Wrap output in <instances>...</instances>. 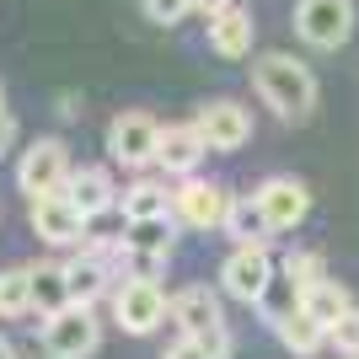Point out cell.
I'll return each mask as SVG.
<instances>
[{
  "mask_svg": "<svg viewBox=\"0 0 359 359\" xmlns=\"http://www.w3.org/2000/svg\"><path fill=\"white\" fill-rule=\"evenodd\" d=\"M252 86L279 118H311V107H316V75L285 48L252 60Z\"/></svg>",
  "mask_w": 359,
  "mask_h": 359,
  "instance_id": "obj_1",
  "label": "cell"
},
{
  "mask_svg": "<svg viewBox=\"0 0 359 359\" xmlns=\"http://www.w3.org/2000/svg\"><path fill=\"white\" fill-rule=\"evenodd\" d=\"M97 344H102V322L81 300L43 316V354L48 359H86V354H97Z\"/></svg>",
  "mask_w": 359,
  "mask_h": 359,
  "instance_id": "obj_2",
  "label": "cell"
},
{
  "mask_svg": "<svg viewBox=\"0 0 359 359\" xmlns=\"http://www.w3.org/2000/svg\"><path fill=\"white\" fill-rule=\"evenodd\" d=\"M70 145L65 140H38V145L22 150V161H16V188L27 198H43V194H65V182H70Z\"/></svg>",
  "mask_w": 359,
  "mask_h": 359,
  "instance_id": "obj_3",
  "label": "cell"
},
{
  "mask_svg": "<svg viewBox=\"0 0 359 359\" xmlns=\"http://www.w3.org/2000/svg\"><path fill=\"white\" fill-rule=\"evenodd\" d=\"M113 316H118L123 332L145 338V332H156L166 316H172V300L161 295V285H150V279H123V285L113 290Z\"/></svg>",
  "mask_w": 359,
  "mask_h": 359,
  "instance_id": "obj_4",
  "label": "cell"
},
{
  "mask_svg": "<svg viewBox=\"0 0 359 359\" xmlns=\"http://www.w3.org/2000/svg\"><path fill=\"white\" fill-rule=\"evenodd\" d=\"M295 32L311 48H338L354 32V0H300L295 6Z\"/></svg>",
  "mask_w": 359,
  "mask_h": 359,
  "instance_id": "obj_5",
  "label": "cell"
},
{
  "mask_svg": "<svg viewBox=\"0 0 359 359\" xmlns=\"http://www.w3.org/2000/svg\"><path fill=\"white\" fill-rule=\"evenodd\" d=\"M220 285L231 300H247V306H263L273 285V257L269 247H236V252L220 263Z\"/></svg>",
  "mask_w": 359,
  "mask_h": 359,
  "instance_id": "obj_6",
  "label": "cell"
},
{
  "mask_svg": "<svg viewBox=\"0 0 359 359\" xmlns=\"http://www.w3.org/2000/svg\"><path fill=\"white\" fill-rule=\"evenodd\" d=\"M225 210H231V194L220 182H204V177H182L172 188V215H177L188 231H215L225 225Z\"/></svg>",
  "mask_w": 359,
  "mask_h": 359,
  "instance_id": "obj_7",
  "label": "cell"
},
{
  "mask_svg": "<svg viewBox=\"0 0 359 359\" xmlns=\"http://www.w3.org/2000/svg\"><path fill=\"white\" fill-rule=\"evenodd\" d=\"M156 145H161V123L150 113H118L107 123V156L118 166H150Z\"/></svg>",
  "mask_w": 359,
  "mask_h": 359,
  "instance_id": "obj_8",
  "label": "cell"
},
{
  "mask_svg": "<svg viewBox=\"0 0 359 359\" xmlns=\"http://www.w3.org/2000/svg\"><path fill=\"white\" fill-rule=\"evenodd\" d=\"M27 220L48 247H81V241H86V215L70 204V194L27 198Z\"/></svg>",
  "mask_w": 359,
  "mask_h": 359,
  "instance_id": "obj_9",
  "label": "cell"
},
{
  "mask_svg": "<svg viewBox=\"0 0 359 359\" xmlns=\"http://www.w3.org/2000/svg\"><path fill=\"white\" fill-rule=\"evenodd\" d=\"M198 135L210 140V150H220V156H231V150H241L247 140H252V113L241 102H231V97H215V102L198 107Z\"/></svg>",
  "mask_w": 359,
  "mask_h": 359,
  "instance_id": "obj_10",
  "label": "cell"
},
{
  "mask_svg": "<svg viewBox=\"0 0 359 359\" xmlns=\"http://www.w3.org/2000/svg\"><path fill=\"white\" fill-rule=\"evenodd\" d=\"M204 156H210V140L198 135V123H161L156 166H161L166 177H194Z\"/></svg>",
  "mask_w": 359,
  "mask_h": 359,
  "instance_id": "obj_11",
  "label": "cell"
},
{
  "mask_svg": "<svg viewBox=\"0 0 359 359\" xmlns=\"http://www.w3.org/2000/svg\"><path fill=\"white\" fill-rule=\"evenodd\" d=\"M257 204L273 220V231H295L306 215H311V188L300 177H263L257 182Z\"/></svg>",
  "mask_w": 359,
  "mask_h": 359,
  "instance_id": "obj_12",
  "label": "cell"
},
{
  "mask_svg": "<svg viewBox=\"0 0 359 359\" xmlns=\"http://www.w3.org/2000/svg\"><path fill=\"white\" fill-rule=\"evenodd\" d=\"M172 322H177L188 338H204V332L225 327V311H220V300H215L210 285H188L172 295Z\"/></svg>",
  "mask_w": 359,
  "mask_h": 359,
  "instance_id": "obj_13",
  "label": "cell"
},
{
  "mask_svg": "<svg viewBox=\"0 0 359 359\" xmlns=\"http://www.w3.org/2000/svg\"><path fill=\"white\" fill-rule=\"evenodd\" d=\"M204 22H210V48L220 54V60H247V54H252V32H257V22H252V11H241L236 0H231L225 11L204 16Z\"/></svg>",
  "mask_w": 359,
  "mask_h": 359,
  "instance_id": "obj_14",
  "label": "cell"
},
{
  "mask_svg": "<svg viewBox=\"0 0 359 359\" xmlns=\"http://www.w3.org/2000/svg\"><path fill=\"white\" fill-rule=\"evenodd\" d=\"M65 194H70V204L86 215V220L118 210V188H113V172H107V166H75L70 182H65Z\"/></svg>",
  "mask_w": 359,
  "mask_h": 359,
  "instance_id": "obj_15",
  "label": "cell"
},
{
  "mask_svg": "<svg viewBox=\"0 0 359 359\" xmlns=\"http://www.w3.org/2000/svg\"><path fill=\"white\" fill-rule=\"evenodd\" d=\"M220 231L236 241V247H269L273 220L263 215L257 194H247V198H231V210H225V225H220Z\"/></svg>",
  "mask_w": 359,
  "mask_h": 359,
  "instance_id": "obj_16",
  "label": "cell"
},
{
  "mask_svg": "<svg viewBox=\"0 0 359 359\" xmlns=\"http://www.w3.org/2000/svg\"><path fill=\"white\" fill-rule=\"evenodd\" d=\"M70 273H65V263H32V311H38V322L54 311H65L70 306Z\"/></svg>",
  "mask_w": 359,
  "mask_h": 359,
  "instance_id": "obj_17",
  "label": "cell"
},
{
  "mask_svg": "<svg viewBox=\"0 0 359 359\" xmlns=\"http://www.w3.org/2000/svg\"><path fill=\"white\" fill-rule=\"evenodd\" d=\"M273 332H279V344H285L290 354H300V359H311L316 348L327 344V327H322L306 306H295L290 316H279V322H273Z\"/></svg>",
  "mask_w": 359,
  "mask_h": 359,
  "instance_id": "obj_18",
  "label": "cell"
},
{
  "mask_svg": "<svg viewBox=\"0 0 359 359\" xmlns=\"http://www.w3.org/2000/svg\"><path fill=\"white\" fill-rule=\"evenodd\" d=\"M177 215H150V220H129L123 225V247L135 252H166L172 257V241H177Z\"/></svg>",
  "mask_w": 359,
  "mask_h": 359,
  "instance_id": "obj_19",
  "label": "cell"
},
{
  "mask_svg": "<svg viewBox=\"0 0 359 359\" xmlns=\"http://www.w3.org/2000/svg\"><path fill=\"white\" fill-rule=\"evenodd\" d=\"M118 215H123V220H150V215H172V188H161V182H150V177L129 182V188L118 194Z\"/></svg>",
  "mask_w": 359,
  "mask_h": 359,
  "instance_id": "obj_20",
  "label": "cell"
},
{
  "mask_svg": "<svg viewBox=\"0 0 359 359\" xmlns=\"http://www.w3.org/2000/svg\"><path fill=\"white\" fill-rule=\"evenodd\" d=\"M300 306H306V311H311L316 322H322V327H332L338 316H348V311H354V295H348V290L338 285V279H322V285H311L306 295H300Z\"/></svg>",
  "mask_w": 359,
  "mask_h": 359,
  "instance_id": "obj_21",
  "label": "cell"
},
{
  "mask_svg": "<svg viewBox=\"0 0 359 359\" xmlns=\"http://www.w3.org/2000/svg\"><path fill=\"white\" fill-rule=\"evenodd\" d=\"M0 316H6V322L32 316V263L0 269Z\"/></svg>",
  "mask_w": 359,
  "mask_h": 359,
  "instance_id": "obj_22",
  "label": "cell"
},
{
  "mask_svg": "<svg viewBox=\"0 0 359 359\" xmlns=\"http://www.w3.org/2000/svg\"><path fill=\"white\" fill-rule=\"evenodd\" d=\"M285 279L300 290V295H306L311 285H322V279H327V263H322V252H290V257H285Z\"/></svg>",
  "mask_w": 359,
  "mask_h": 359,
  "instance_id": "obj_23",
  "label": "cell"
},
{
  "mask_svg": "<svg viewBox=\"0 0 359 359\" xmlns=\"http://www.w3.org/2000/svg\"><path fill=\"white\" fill-rule=\"evenodd\" d=\"M118 269L129 273V279H150V285H156V279L166 273V252H135V247H123Z\"/></svg>",
  "mask_w": 359,
  "mask_h": 359,
  "instance_id": "obj_24",
  "label": "cell"
},
{
  "mask_svg": "<svg viewBox=\"0 0 359 359\" xmlns=\"http://www.w3.org/2000/svg\"><path fill=\"white\" fill-rule=\"evenodd\" d=\"M327 344L338 348V354H348V359H359V306L348 316H338V322H332L327 327Z\"/></svg>",
  "mask_w": 359,
  "mask_h": 359,
  "instance_id": "obj_25",
  "label": "cell"
},
{
  "mask_svg": "<svg viewBox=\"0 0 359 359\" xmlns=\"http://www.w3.org/2000/svg\"><path fill=\"white\" fill-rule=\"evenodd\" d=\"M140 11H145V22H156V27H177L182 16L194 11V0H140Z\"/></svg>",
  "mask_w": 359,
  "mask_h": 359,
  "instance_id": "obj_26",
  "label": "cell"
},
{
  "mask_svg": "<svg viewBox=\"0 0 359 359\" xmlns=\"http://www.w3.org/2000/svg\"><path fill=\"white\" fill-rule=\"evenodd\" d=\"M161 359H215V354H210L204 344H198V338H188V332H182V338H177L172 348H166Z\"/></svg>",
  "mask_w": 359,
  "mask_h": 359,
  "instance_id": "obj_27",
  "label": "cell"
},
{
  "mask_svg": "<svg viewBox=\"0 0 359 359\" xmlns=\"http://www.w3.org/2000/svg\"><path fill=\"white\" fill-rule=\"evenodd\" d=\"M11 145H16V118H11V113H0V156H6Z\"/></svg>",
  "mask_w": 359,
  "mask_h": 359,
  "instance_id": "obj_28",
  "label": "cell"
},
{
  "mask_svg": "<svg viewBox=\"0 0 359 359\" xmlns=\"http://www.w3.org/2000/svg\"><path fill=\"white\" fill-rule=\"evenodd\" d=\"M75 113H81V97H75V91H65V97H60V118H75Z\"/></svg>",
  "mask_w": 359,
  "mask_h": 359,
  "instance_id": "obj_29",
  "label": "cell"
},
{
  "mask_svg": "<svg viewBox=\"0 0 359 359\" xmlns=\"http://www.w3.org/2000/svg\"><path fill=\"white\" fill-rule=\"evenodd\" d=\"M231 0H194V11H204V16H215V11H225Z\"/></svg>",
  "mask_w": 359,
  "mask_h": 359,
  "instance_id": "obj_30",
  "label": "cell"
},
{
  "mask_svg": "<svg viewBox=\"0 0 359 359\" xmlns=\"http://www.w3.org/2000/svg\"><path fill=\"white\" fill-rule=\"evenodd\" d=\"M0 359H16V354H11V344H6V338H0Z\"/></svg>",
  "mask_w": 359,
  "mask_h": 359,
  "instance_id": "obj_31",
  "label": "cell"
},
{
  "mask_svg": "<svg viewBox=\"0 0 359 359\" xmlns=\"http://www.w3.org/2000/svg\"><path fill=\"white\" fill-rule=\"evenodd\" d=\"M0 113H6V86H0Z\"/></svg>",
  "mask_w": 359,
  "mask_h": 359,
  "instance_id": "obj_32",
  "label": "cell"
}]
</instances>
